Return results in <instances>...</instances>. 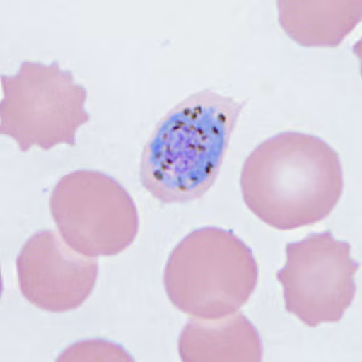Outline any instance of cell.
<instances>
[{
	"label": "cell",
	"instance_id": "cell-1",
	"mask_svg": "<svg viewBox=\"0 0 362 362\" xmlns=\"http://www.w3.org/2000/svg\"><path fill=\"white\" fill-rule=\"evenodd\" d=\"M239 184L252 214L290 230L325 220L341 199L344 177L337 151L325 140L281 132L247 156Z\"/></svg>",
	"mask_w": 362,
	"mask_h": 362
},
{
	"label": "cell",
	"instance_id": "cell-2",
	"mask_svg": "<svg viewBox=\"0 0 362 362\" xmlns=\"http://www.w3.org/2000/svg\"><path fill=\"white\" fill-rule=\"evenodd\" d=\"M245 103L203 90L174 107L145 145L143 187L165 204L203 197L220 173Z\"/></svg>",
	"mask_w": 362,
	"mask_h": 362
},
{
	"label": "cell",
	"instance_id": "cell-3",
	"mask_svg": "<svg viewBox=\"0 0 362 362\" xmlns=\"http://www.w3.org/2000/svg\"><path fill=\"white\" fill-rule=\"evenodd\" d=\"M259 281L254 252L233 230L206 226L181 239L169 255L163 285L175 308L218 319L247 305Z\"/></svg>",
	"mask_w": 362,
	"mask_h": 362
},
{
	"label": "cell",
	"instance_id": "cell-4",
	"mask_svg": "<svg viewBox=\"0 0 362 362\" xmlns=\"http://www.w3.org/2000/svg\"><path fill=\"white\" fill-rule=\"evenodd\" d=\"M0 132L16 141L22 153L33 146L51 150L76 145V131L90 121L87 90L59 63L25 61L16 75H1Z\"/></svg>",
	"mask_w": 362,
	"mask_h": 362
},
{
	"label": "cell",
	"instance_id": "cell-5",
	"mask_svg": "<svg viewBox=\"0 0 362 362\" xmlns=\"http://www.w3.org/2000/svg\"><path fill=\"white\" fill-rule=\"evenodd\" d=\"M49 210L64 243L87 257L121 254L139 232L132 196L115 177L98 170L80 169L61 177Z\"/></svg>",
	"mask_w": 362,
	"mask_h": 362
},
{
	"label": "cell",
	"instance_id": "cell-6",
	"mask_svg": "<svg viewBox=\"0 0 362 362\" xmlns=\"http://www.w3.org/2000/svg\"><path fill=\"white\" fill-rule=\"evenodd\" d=\"M358 268L350 244L331 230L288 243L286 262L276 274L285 309L308 327L341 321L354 300Z\"/></svg>",
	"mask_w": 362,
	"mask_h": 362
},
{
	"label": "cell",
	"instance_id": "cell-7",
	"mask_svg": "<svg viewBox=\"0 0 362 362\" xmlns=\"http://www.w3.org/2000/svg\"><path fill=\"white\" fill-rule=\"evenodd\" d=\"M22 296L51 313L80 308L95 290L97 259L81 255L51 230H39L21 247L16 259Z\"/></svg>",
	"mask_w": 362,
	"mask_h": 362
},
{
	"label": "cell",
	"instance_id": "cell-8",
	"mask_svg": "<svg viewBox=\"0 0 362 362\" xmlns=\"http://www.w3.org/2000/svg\"><path fill=\"white\" fill-rule=\"evenodd\" d=\"M184 362H259L264 346L259 331L243 313L187 321L177 341Z\"/></svg>",
	"mask_w": 362,
	"mask_h": 362
},
{
	"label": "cell",
	"instance_id": "cell-9",
	"mask_svg": "<svg viewBox=\"0 0 362 362\" xmlns=\"http://www.w3.org/2000/svg\"><path fill=\"white\" fill-rule=\"evenodd\" d=\"M280 25L293 42L305 47H336L361 21V0H280Z\"/></svg>",
	"mask_w": 362,
	"mask_h": 362
},
{
	"label": "cell",
	"instance_id": "cell-10",
	"mask_svg": "<svg viewBox=\"0 0 362 362\" xmlns=\"http://www.w3.org/2000/svg\"><path fill=\"white\" fill-rule=\"evenodd\" d=\"M122 346L103 341L90 339L75 343L64 350L58 361H132Z\"/></svg>",
	"mask_w": 362,
	"mask_h": 362
}]
</instances>
